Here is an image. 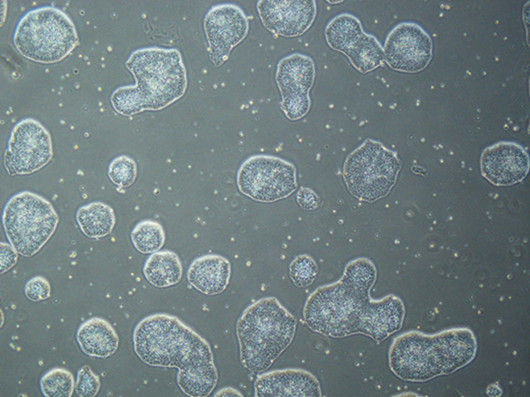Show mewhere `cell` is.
I'll return each mask as SVG.
<instances>
[{
	"label": "cell",
	"mask_w": 530,
	"mask_h": 397,
	"mask_svg": "<svg viewBox=\"0 0 530 397\" xmlns=\"http://www.w3.org/2000/svg\"><path fill=\"white\" fill-rule=\"evenodd\" d=\"M376 278L377 268L372 260H351L338 281L309 295L303 308L304 323L313 332L332 338L364 334L382 342L401 329L405 306L393 294L373 300L370 290Z\"/></svg>",
	"instance_id": "6da1fadb"
},
{
	"label": "cell",
	"mask_w": 530,
	"mask_h": 397,
	"mask_svg": "<svg viewBox=\"0 0 530 397\" xmlns=\"http://www.w3.org/2000/svg\"><path fill=\"white\" fill-rule=\"evenodd\" d=\"M133 346L146 365L178 369L177 384L187 396L206 397L217 385L209 343L174 315L155 313L141 319L133 331Z\"/></svg>",
	"instance_id": "7a4b0ae2"
},
{
	"label": "cell",
	"mask_w": 530,
	"mask_h": 397,
	"mask_svg": "<svg viewBox=\"0 0 530 397\" xmlns=\"http://www.w3.org/2000/svg\"><path fill=\"white\" fill-rule=\"evenodd\" d=\"M135 85L117 87L111 105L122 116L162 110L179 100L187 89V72L176 48L143 47L134 50L125 62Z\"/></svg>",
	"instance_id": "3957f363"
},
{
	"label": "cell",
	"mask_w": 530,
	"mask_h": 397,
	"mask_svg": "<svg viewBox=\"0 0 530 397\" xmlns=\"http://www.w3.org/2000/svg\"><path fill=\"white\" fill-rule=\"evenodd\" d=\"M477 340L468 327H454L435 334L417 330L394 338L388 353L390 370L404 381L426 382L452 374L476 356Z\"/></svg>",
	"instance_id": "277c9868"
},
{
	"label": "cell",
	"mask_w": 530,
	"mask_h": 397,
	"mask_svg": "<svg viewBox=\"0 0 530 397\" xmlns=\"http://www.w3.org/2000/svg\"><path fill=\"white\" fill-rule=\"evenodd\" d=\"M297 320L275 297L261 298L238 318L236 334L240 361L252 373H261L292 343Z\"/></svg>",
	"instance_id": "5b68a950"
},
{
	"label": "cell",
	"mask_w": 530,
	"mask_h": 397,
	"mask_svg": "<svg viewBox=\"0 0 530 397\" xmlns=\"http://www.w3.org/2000/svg\"><path fill=\"white\" fill-rule=\"evenodd\" d=\"M13 43L25 58L53 64L67 57L79 39L75 24L64 11L42 6L22 16L15 27Z\"/></svg>",
	"instance_id": "8992f818"
},
{
	"label": "cell",
	"mask_w": 530,
	"mask_h": 397,
	"mask_svg": "<svg viewBox=\"0 0 530 397\" xmlns=\"http://www.w3.org/2000/svg\"><path fill=\"white\" fill-rule=\"evenodd\" d=\"M58 223L59 216L51 202L28 190L14 194L2 212L5 235L24 257L37 254L55 233Z\"/></svg>",
	"instance_id": "52a82bcc"
},
{
	"label": "cell",
	"mask_w": 530,
	"mask_h": 397,
	"mask_svg": "<svg viewBox=\"0 0 530 397\" xmlns=\"http://www.w3.org/2000/svg\"><path fill=\"white\" fill-rule=\"evenodd\" d=\"M400 168L401 163L394 151L378 141L366 139L347 156L343 178L356 199L375 202L389 194Z\"/></svg>",
	"instance_id": "ba28073f"
},
{
	"label": "cell",
	"mask_w": 530,
	"mask_h": 397,
	"mask_svg": "<svg viewBox=\"0 0 530 397\" xmlns=\"http://www.w3.org/2000/svg\"><path fill=\"white\" fill-rule=\"evenodd\" d=\"M237 186L242 194L254 201L276 202L297 189L296 167L280 157L253 155L241 164Z\"/></svg>",
	"instance_id": "9c48e42d"
},
{
	"label": "cell",
	"mask_w": 530,
	"mask_h": 397,
	"mask_svg": "<svg viewBox=\"0 0 530 397\" xmlns=\"http://www.w3.org/2000/svg\"><path fill=\"white\" fill-rule=\"evenodd\" d=\"M53 157L49 131L34 118H23L11 130L3 165L11 175H28L46 166Z\"/></svg>",
	"instance_id": "30bf717a"
},
{
	"label": "cell",
	"mask_w": 530,
	"mask_h": 397,
	"mask_svg": "<svg viewBox=\"0 0 530 397\" xmlns=\"http://www.w3.org/2000/svg\"><path fill=\"white\" fill-rule=\"evenodd\" d=\"M314 78V61L307 55L295 53L278 62L275 79L281 93L280 107L289 120H299L310 110Z\"/></svg>",
	"instance_id": "8fae6325"
},
{
	"label": "cell",
	"mask_w": 530,
	"mask_h": 397,
	"mask_svg": "<svg viewBox=\"0 0 530 397\" xmlns=\"http://www.w3.org/2000/svg\"><path fill=\"white\" fill-rule=\"evenodd\" d=\"M209 58L215 67L224 64L234 47L246 37L249 20L243 10L224 3L211 7L203 20Z\"/></svg>",
	"instance_id": "7c38bea8"
},
{
	"label": "cell",
	"mask_w": 530,
	"mask_h": 397,
	"mask_svg": "<svg viewBox=\"0 0 530 397\" xmlns=\"http://www.w3.org/2000/svg\"><path fill=\"white\" fill-rule=\"evenodd\" d=\"M432 40L415 23H400L388 34L384 57L394 70L415 73L423 70L432 58Z\"/></svg>",
	"instance_id": "4fadbf2b"
},
{
	"label": "cell",
	"mask_w": 530,
	"mask_h": 397,
	"mask_svg": "<svg viewBox=\"0 0 530 397\" xmlns=\"http://www.w3.org/2000/svg\"><path fill=\"white\" fill-rule=\"evenodd\" d=\"M263 26L282 37H297L305 33L316 17L314 0H260L256 5Z\"/></svg>",
	"instance_id": "5bb4252c"
},
{
	"label": "cell",
	"mask_w": 530,
	"mask_h": 397,
	"mask_svg": "<svg viewBox=\"0 0 530 397\" xmlns=\"http://www.w3.org/2000/svg\"><path fill=\"white\" fill-rule=\"evenodd\" d=\"M526 150L514 142H498L481 154L480 169L483 177L497 186L521 182L529 171Z\"/></svg>",
	"instance_id": "9a60e30c"
},
{
	"label": "cell",
	"mask_w": 530,
	"mask_h": 397,
	"mask_svg": "<svg viewBox=\"0 0 530 397\" xmlns=\"http://www.w3.org/2000/svg\"><path fill=\"white\" fill-rule=\"evenodd\" d=\"M256 397H321L318 379L301 368H285L260 374L254 383Z\"/></svg>",
	"instance_id": "2e32d148"
},
{
	"label": "cell",
	"mask_w": 530,
	"mask_h": 397,
	"mask_svg": "<svg viewBox=\"0 0 530 397\" xmlns=\"http://www.w3.org/2000/svg\"><path fill=\"white\" fill-rule=\"evenodd\" d=\"M231 264L218 254H207L195 258L187 271L189 284L204 295H218L228 286Z\"/></svg>",
	"instance_id": "e0dca14e"
},
{
	"label": "cell",
	"mask_w": 530,
	"mask_h": 397,
	"mask_svg": "<svg viewBox=\"0 0 530 397\" xmlns=\"http://www.w3.org/2000/svg\"><path fill=\"white\" fill-rule=\"evenodd\" d=\"M76 340L84 354L102 359L113 355L119 346L116 330L101 317H92L82 322L77 329Z\"/></svg>",
	"instance_id": "ac0fdd59"
},
{
	"label": "cell",
	"mask_w": 530,
	"mask_h": 397,
	"mask_svg": "<svg viewBox=\"0 0 530 397\" xmlns=\"http://www.w3.org/2000/svg\"><path fill=\"white\" fill-rule=\"evenodd\" d=\"M183 267L179 256L170 250L152 253L145 261L143 275L156 288H168L180 282Z\"/></svg>",
	"instance_id": "d6986e66"
},
{
	"label": "cell",
	"mask_w": 530,
	"mask_h": 397,
	"mask_svg": "<svg viewBox=\"0 0 530 397\" xmlns=\"http://www.w3.org/2000/svg\"><path fill=\"white\" fill-rule=\"evenodd\" d=\"M76 221L85 236L100 239L113 231L116 217L110 205L94 201L78 208Z\"/></svg>",
	"instance_id": "ffe728a7"
},
{
	"label": "cell",
	"mask_w": 530,
	"mask_h": 397,
	"mask_svg": "<svg viewBox=\"0 0 530 397\" xmlns=\"http://www.w3.org/2000/svg\"><path fill=\"white\" fill-rule=\"evenodd\" d=\"M363 33L360 21L351 14H340L334 17L325 28L328 45L344 54Z\"/></svg>",
	"instance_id": "44dd1931"
},
{
	"label": "cell",
	"mask_w": 530,
	"mask_h": 397,
	"mask_svg": "<svg viewBox=\"0 0 530 397\" xmlns=\"http://www.w3.org/2000/svg\"><path fill=\"white\" fill-rule=\"evenodd\" d=\"M345 54L351 64L361 73L370 72L385 61L384 50L378 40L365 32Z\"/></svg>",
	"instance_id": "7402d4cb"
},
{
	"label": "cell",
	"mask_w": 530,
	"mask_h": 397,
	"mask_svg": "<svg viewBox=\"0 0 530 397\" xmlns=\"http://www.w3.org/2000/svg\"><path fill=\"white\" fill-rule=\"evenodd\" d=\"M131 241L140 253L152 254L163 247L165 231L163 226L154 220H142L131 231Z\"/></svg>",
	"instance_id": "603a6c76"
},
{
	"label": "cell",
	"mask_w": 530,
	"mask_h": 397,
	"mask_svg": "<svg viewBox=\"0 0 530 397\" xmlns=\"http://www.w3.org/2000/svg\"><path fill=\"white\" fill-rule=\"evenodd\" d=\"M40 389L45 397H71L75 391L73 374L66 368L54 367L41 377Z\"/></svg>",
	"instance_id": "cb8c5ba5"
},
{
	"label": "cell",
	"mask_w": 530,
	"mask_h": 397,
	"mask_svg": "<svg viewBox=\"0 0 530 397\" xmlns=\"http://www.w3.org/2000/svg\"><path fill=\"white\" fill-rule=\"evenodd\" d=\"M137 163L127 156L120 155L114 158L108 166V177L118 188H128L137 178Z\"/></svg>",
	"instance_id": "d4e9b609"
},
{
	"label": "cell",
	"mask_w": 530,
	"mask_h": 397,
	"mask_svg": "<svg viewBox=\"0 0 530 397\" xmlns=\"http://www.w3.org/2000/svg\"><path fill=\"white\" fill-rule=\"evenodd\" d=\"M318 265L308 254L296 256L289 264V276L293 284L306 288L313 284L318 275Z\"/></svg>",
	"instance_id": "484cf974"
},
{
	"label": "cell",
	"mask_w": 530,
	"mask_h": 397,
	"mask_svg": "<svg viewBox=\"0 0 530 397\" xmlns=\"http://www.w3.org/2000/svg\"><path fill=\"white\" fill-rule=\"evenodd\" d=\"M101 387V381L88 365L82 366L77 373L75 393L79 397H94Z\"/></svg>",
	"instance_id": "4316f807"
},
{
	"label": "cell",
	"mask_w": 530,
	"mask_h": 397,
	"mask_svg": "<svg viewBox=\"0 0 530 397\" xmlns=\"http://www.w3.org/2000/svg\"><path fill=\"white\" fill-rule=\"evenodd\" d=\"M24 293L33 302L46 300L51 295V285L43 276H35L25 283Z\"/></svg>",
	"instance_id": "83f0119b"
},
{
	"label": "cell",
	"mask_w": 530,
	"mask_h": 397,
	"mask_svg": "<svg viewBox=\"0 0 530 397\" xmlns=\"http://www.w3.org/2000/svg\"><path fill=\"white\" fill-rule=\"evenodd\" d=\"M299 206L305 210H315L321 205L318 194L308 187H301L296 195Z\"/></svg>",
	"instance_id": "f1b7e54d"
},
{
	"label": "cell",
	"mask_w": 530,
	"mask_h": 397,
	"mask_svg": "<svg viewBox=\"0 0 530 397\" xmlns=\"http://www.w3.org/2000/svg\"><path fill=\"white\" fill-rule=\"evenodd\" d=\"M1 274L10 270L18 260V251L10 244L1 242Z\"/></svg>",
	"instance_id": "f546056e"
},
{
	"label": "cell",
	"mask_w": 530,
	"mask_h": 397,
	"mask_svg": "<svg viewBox=\"0 0 530 397\" xmlns=\"http://www.w3.org/2000/svg\"><path fill=\"white\" fill-rule=\"evenodd\" d=\"M215 396H218V397H233V396H238V397H242V393L239 392L237 389L235 388H232V387H225V388H222L220 389L216 394Z\"/></svg>",
	"instance_id": "4dcf8cb0"
},
{
	"label": "cell",
	"mask_w": 530,
	"mask_h": 397,
	"mask_svg": "<svg viewBox=\"0 0 530 397\" xmlns=\"http://www.w3.org/2000/svg\"><path fill=\"white\" fill-rule=\"evenodd\" d=\"M486 394L492 397H499L502 395V389L497 383H492L487 387Z\"/></svg>",
	"instance_id": "1f68e13d"
},
{
	"label": "cell",
	"mask_w": 530,
	"mask_h": 397,
	"mask_svg": "<svg viewBox=\"0 0 530 397\" xmlns=\"http://www.w3.org/2000/svg\"><path fill=\"white\" fill-rule=\"evenodd\" d=\"M397 396H419V395L414 394V393H401V394H398Z\"/></svg>",
	"instance_id": "d6a6232c"
}]
</instances>
